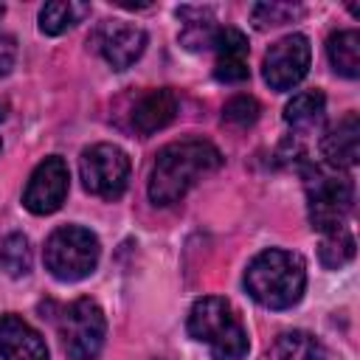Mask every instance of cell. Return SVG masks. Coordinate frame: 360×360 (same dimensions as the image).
I'll return each instance as SVG.
<instances>
[{"mask_svg":"<svg viewBox=\"0 0 360 360\" xmlns=\"http://www.w3.org/2000/svg\"><path fill=\"white\" fill-rule=\"evenodd\" d=\"M219 166H222V155L214 143L197 138L174 141L163 146L155 158L149 174V200L155 205H174Z\"/></svg>","mask_w":360,"mask_h":360,"instance_id":"6da1fadb","label":"cell"},{"mask_svg":"<svg viewBox=\"0 0 360 360\" xmlns=\"http://www.w3.org/2000/svg\"><path fill=\"white\" fill-rule=\"evenodd\" d=\"M245 290L267 309H290L307 290V267L298 253L267 248L256 253L245 270Z\"/></svg>","mask_w":360,"mask_h":360,"instance_id":"7a4b0ae2","label":"cell"},{"mask_svg":"<svg viewBox=\"0 0 360 360\" xmlns=\"http://www.w3.org/2000/svg\"><path fill=\"white\" fill-rule=\"evenodd\" d=\"M188 335L208 343L211 360H242L250 349L248 332L236 318L233 307L219 295H205L194 301L188 312Z\"/></svg>","mask_w":360,"mask_h":360,"instance_id":"3957f363","label":"cell"},{"mask_svg":"<svg viewBox=\"0 0 360 360\" xmlns=\"http://www.w3.org/2000/svg\"><path fill=\"white\" fill-rule=\"evenodd\" d=\"M307 183V205H309V222L315 231L329 233L338 228H346V217L354 205V183L340 169H321L309 166L304 174Z\"/></svg>","mask_w":360,"mask_h":360,"instance_id":"277c9868","label":"cell"},{"mask_svg":"<svg viewBox=\"0 0 360 360\" xmlns=\"http://www.w3.org/2000/svg\"><path fill=\"white\" fill-rule=\"evenodd\" d=\"M101 256L98 236L82 225H62L45 242V267L59 281L87 278Z\"/></svg>","mask_w":360,"mask_h":360,"instance_id":"5b68a950","label":"cell"},{"mask_svg":"<svg viewBox=\"0 0 360 360\" xmlns=\"http://www.w3.org/2000/svg\"><path fill=\"white\" fill-rule=\"evenodd\" d=\"M59 335L65 352L73 360H96L104 349L107 338V318L104 309L93 298H76L59 321Z\"/></svg>","mask_w":360,"mask_h":360,"instance_id":"8992f818","label":"cell"},{"mask_svg":"<svg viewBox=\"0 0 360 360\" xmlns=\"http://www.w3.org/2000/svg\"><path fill=\"white\" fill-rule=\"evenodd\" d=\"M82 186L104 200H118L129 180V158L115 143H93L79 160Z\"/></svg>","mask_w":360,"mask_h":360,"instance_id":"52a82bcc","label":"cell"},{"mask_svg":"<svg viewBox=\"0 0 360 360\" xmlns=\"http://www.w3.org/2000/svg\"><path fill=\"white\" fill-rule=\"evenodd\" d=\"M309 62H312L309 39L304 34H287L278 42H273L270 51L264 53L262 76L273 90L284 93L292 90L309 73Z\"/></svg>","mask_w":360,"mask_h":360,"instance_id":"ba28073f","label":"cell"},{"mask_svg":"<svg viewBox=\"0 0 360 360\" xmlns=\"http://www.w3.org/2000/svg\"><path fill=\"white\" fill-rule=\"evenodd\" d=\"M68 180H70V172H68V163L59 158V155H51L45 158L28 177V186L22 191V205L37 214V217H45V214H53L62 208L65 197H68Z\"/></svg>","mask_w":360,"mask_h":360,"instance_id":"9c48e42d","label":"cell"},{"mask_svg":"<svg viewBox=\"0 0 360 360\" xmlns=\"http://www.w3.org/2000/svg\"><path fill=\"white\" fill-rule=\"evenodd\" d=\"M96 45L112 70H127L129 65H135L141 59V53L146 48V31L135 22L104 20L96 31Z\"/></svg>","mask_w":360,"mask_h":360,"instance_id":"30bf717a","label":"cell"},{"mask_svg":"<svg viewBox=\"0 0 360 360\" xmlns=\"http://www.w3.org/2000/svg\"><path fill=\"white\" fill-rule=\"evenodd\" d=\"M0 354L3 360H48L42 335L17 312L0 318Z\"/></svg>","mask_w":360,"mask_h":360,"instance_id":"8fae6325","label":"cell"},{"mask_svg":"<svg viewBox=\"0 0 360 360\" xmlns=\"http://www.w3.org/2000/svg\"><path fill=\"white\" fill-rule=\"evenodd\" d=\"M211 48L217 51L214 76L225 84H239L250 76L248 68V37L239 28H217Z\"/></svg>","mask_w":360,"mask_h":360,"instance_id":"7c38bea8","label":"cell"},{"mask_svg":"<svg viewBox=\"0 0 360 360\" xmlns=\"http://www.w3.org/2000/svg\"><path fill=\"white\" fill-rule=\"evenodd\" d=\"M321 155L329 169H352L360 158V118L346 112L321 141Z\"/></svg>","mask_w":360,"mask_h":360,"instance_id":"4fadbf2b","label":"cell"},{"mask_svg":"<svg viewBox=\"0 0 360 360\" xmlns=\"http://www.w3.org/2000/svg\"><path fill=\"white\" fill-rule=\"evenodd\" d=\"M177 96L169 87H158V90H146L135 107H132V127L141 135H155L158 129L169 127L177 115Z\"/></svg>","mask_w":360,"mask_h":360,"instance_id":"5bb4252c","label":"cell"},{"mask_svg":"<svg viewBox=\"0 0 360 360\" xmlns=\"http://www.w3.org/2000/svg\"><path fill=\"white\" fill-rule=\"evenodd\" d=\"M326 115V98L321 90H304V93H295L287 107H284V121L287 127L298 129V132H309L315 127H321Z\"/></svg>","mask_w":360,"mask_h":360,"instance_id":"9a60e30c","label":"cell"},{"mask_svg":"<svg viewBox=\"0 0 360 360\" xmlns=\"http://www.w3.org/2000/svg\"><path fill=\"white\" fill-rule=\"evenodd\" d=\"M326 53H329L335 73H340L346 79L360 76V31L346 28V31L332 34L326 42Z\"/></svg>","mask_w":360,"mask_h":360,"instance_id":"2e32d148","label":"cell"},{"mask_svg":"<svg viewBox=\"0 0 360 360\" xmlns=\"http://www.w3.org/2000/svg\"><path fill=\"white\" fill-rule=\"evenodd\" d=\"M90 14L87 3H76V0H53L45 3L39 8V31L48 37H59L65 31H70L76 22H82V17Z\"/></svg>","mask_w":360,"mask_h":360,"instance_id":"e0dca14e","label":"cell"},{"mask_svg":"<svg viewBox=\"0 0 360 360\" xmlns=\"http://www.w3.org/2000/svg\"><path fill=\"white\" fill-rule=\"evenodd\" d=\"M276 360H326V352H323V346L315 335L292 329V332L278 335Z\"/></svg>","mask_w":360,"mask_h":360,"instance_id":"ac0fdd59","label":"cell"},{"mask_svg":"<svg viewBox=\"0 0 360 360\" xmlns=\"http://www.w3.org/2000/svg\"><path fill=\"white\" fill-rule=\"evenodd\" d=\"M318 256H321V264L329 267V270H338V267L349 264L354 259V236L346 228L323 233L321 245H318Z\"/></svg>","mask_w":360,"mask_h":360,"instance_id":"d6986e66","label":"cell"},{"mask_svg":"<svg viewBox=\"0 0 360 360\" xmlns=\"http://www.w3.org/2000/svg\"><path fill=\"white\" fill-rule=\"evenodd\" d=\"M0 270L11 278H20L31 270V248L22 233H8L0 242Z\"/></svg>","mask_w":360,"mask_h":360,"instance_id":"ffe728a7","label":"cell"},{"mask_svg":"<svg viewBox=\"0 0 360 360\" xmlns=\"http://www.w3.org/2000/svg\"><path fill=\"white\" fill-rule=\"evenodd\" d=\"M298 14H301L298 6H292V3H276V0H270V3H256L253 11H250L256 28L284 25V22H290V20L298 17Z\"/></svg>","mask_w":360,"mask_h":360,"instance_id":"44dd1931","label":"cell"},{"mask_svg":"<svg viewBox=\"0 0 360 360\" xmlns=\"http://www.w3.org/2000/svg\"><path fill=\"white\" fill-rule=\"evenodd\" d=\"M259 118V101L253 96H233L222 107V121L233 127H250Z\"/></svg>","mask_w":360,"mask_h":360,"instance_id":"7402d4cb","label":"cell"},{"mask_svg":"<svg viewBox=\"0 0 360 360\" xmlns=\"http://www.w3.org/2000/svg\"><path fill=\"white\" fill-rule=\"evenodd\" d=\"M14 59H17V42H14V37L0 34V76H6L14 68Z\"/></svg>","mask_w":360,"mask_h":360,"instance_id":"603a6c76","label":"cell"},{"mask_svg":"<svg viewBox=\"0 0 360 360\" xmlns=\"http://www.w3.org/2000/svg\"><path fill=\"white\" fill-rule=\"evenodd\" d=\"M3 14H6V6H3V3H0V17H3Z\"/></svg>","mask_w":360,"mask_h":360,"instance_id":"cb8c5ba5","label":"cell"},{"mask_svg":"<svg viewBox=\"0 0 360 360\" xmlns=\"http://www.w3.org/2000/svg\"><path fill=\"white\" fill-rule=\"evenodd\" d=\"M0 149H3V141H0Z\"/></svg>","mask_w":360,"mask_h":360,"instance_id":"d4e9b609","label":"cell"}]
</instances>
